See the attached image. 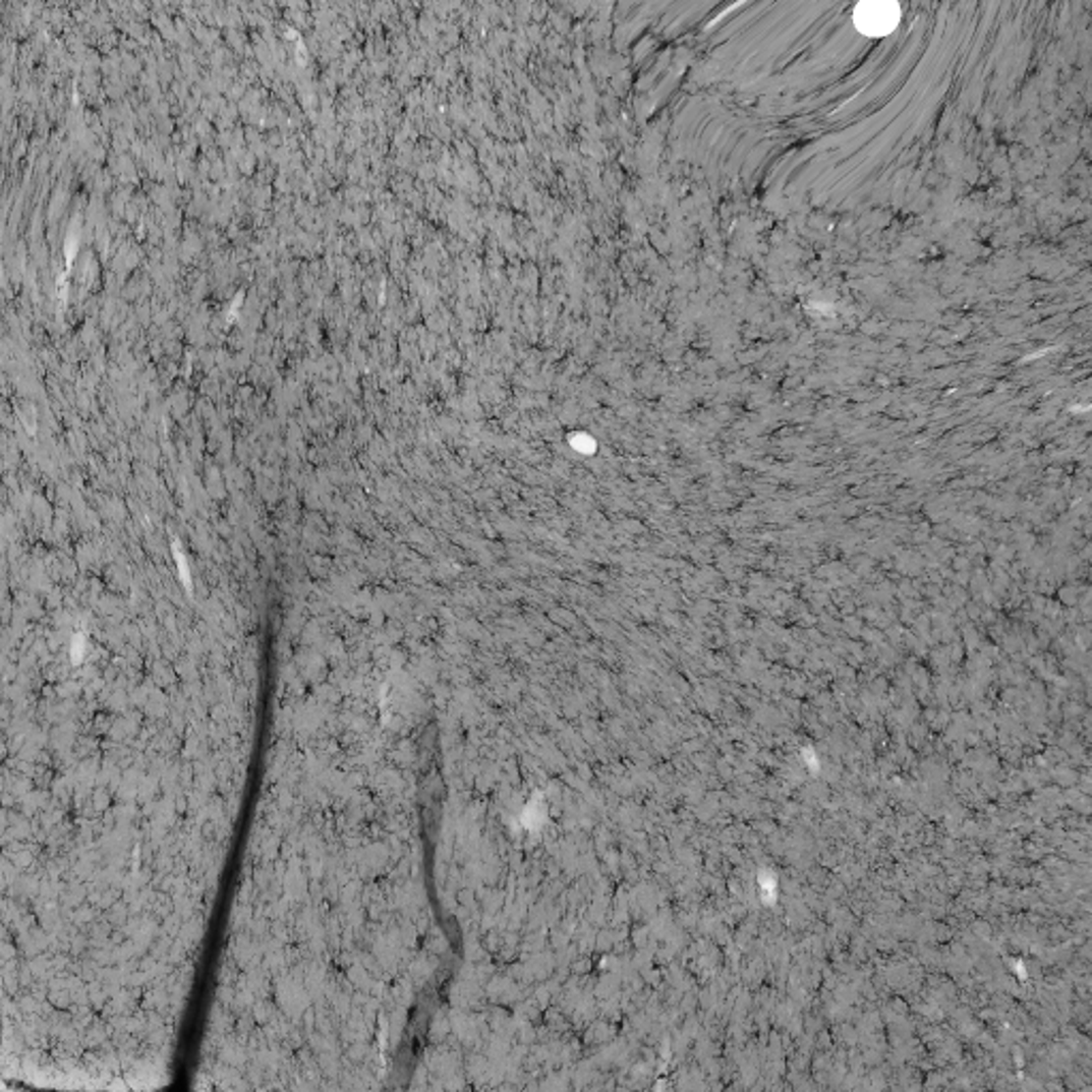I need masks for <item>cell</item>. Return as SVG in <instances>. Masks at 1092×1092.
<instances>
[{
  "label": "cell",
  "mask_w": 1092,
  "mask_h": 1092,
  "mask_svg": "<svg viewBox=\"0 0 1092 1092\" xmlns=\"http://www.w3.org/2000/svg\"><path fill=\"white\" fill-rule=\"evenodd\" d=\"M899 5L895 3H862L856 9V26L868 37H885L899 24Z\"/></svg>",
  "instance_id": "obj_1"
}]
</instances>
